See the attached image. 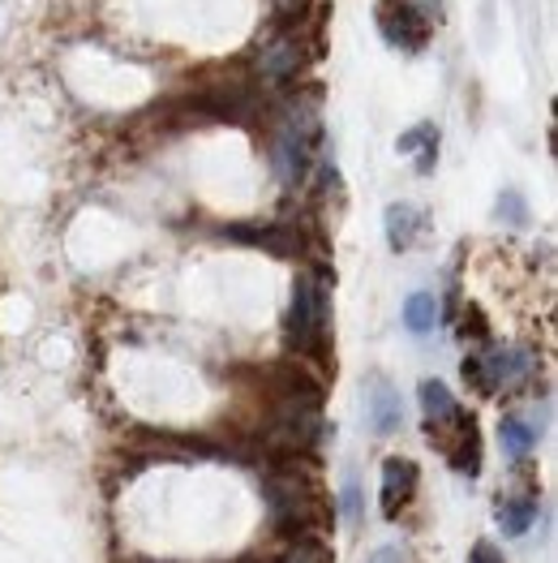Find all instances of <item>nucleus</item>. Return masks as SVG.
Returning a JSON list of instances; mask_svg holds the SVG:
<instances>
[{
  "label": "nucleus",
  "mask_w": 558,
  "mask_h": 563,
  "mask_svg": "<svg viewBox=\"0 0 558 563\" xmlns=\"http://www.w3.org/2000/svg\"><path fill=\"white\" fill-rule=\"evenodd\" d=\"M447 456V465L460 473V477H477L481 473V434H477V422L468 418V426L456 434V443L443 452Z\"/></svg>",
  "instance_id": "9b49d317"
},
{
  "label": "nucleus",
  "mask_w": 558,
  "mask_h": 563,
  "mask_svg": "<svg viewBox=\"0 0 558 563\" xmlns=\"http://www.w3.org/2000/svg\"><path fill=\"white\" fill-rule=\"evenodd\" d=\"M279 563H335V555H331L326 542L305 533V538H292V547L279 555Z\"/></svg>",
  "instance_id": "f3484780"
},
{
  "label": "nucleus",
  "mask_w": 558,
  "mask_h": 563,
  "mask_svg": "<svg viewBox=\"0 0 558 563\" xmlns=\"http://www.w3.org/2000/svg\"><path fill=\"white\" fill-rule=\"evenodd\" d=\"M465 383H472V391H477V396H494V391H490V378H486V366H481V357H465Z\"/></svg>",
  "instance_id": "a211bd4d"
},
{
  "label": "nucleus",
  "mask_w": 558,
  "mask_h": 563,
  "mask_svg": "<svg viewBox=\"0 0 558 563\" xmlns=\"http://www.w3.org/2000/svg\"><path fill=\"white\" fill-rule=\"evenodd\" d=\"M486 366V378H490V391H512L524 378L533 375V353L528 349H494L490 357H481Z\"/></svg>",
  "instance_id": "423d86ee"
},
{
  "label": "nucleus",
  "mask_w": 558,
  "mask_h": 563,
  "mask_svg": "<svg viewBox=\"0 0 558 563\" xmlns=\"http://www.w3.org/2000/svg\"><path fill=\"white\" fill-rule=\"evenodd\" d=\"M344 517H361V486H357V477L344 482Z\"/></svg>",
  "instance_id": "aec40b11"
},
{
  "label": "nucleus",
  "mask_w": 558,
  "mask_h": 563,
  "mask_svg": "<svg viewBox=\"0 0 558 563\" xmlns=\"http://www.w3.org/2000/svg\"><path fill=\"white\" fill-rule=\"evenodd\" d=\"M421 224H425V216H421L413 202H391V207H387V216H382V229H387V245H391L395 254L413 250V241L421 236Z\"/></svg>",
  "instance_id": "1a4fd4ad"
},
{
  "label": "nucleus",
  "mask_w": 558,
  "mask_h": 563,
  "mask_svg": "<svg viewBox=\"0 0 558 563\" xmlns=\"http://www.w3.org/2000/svg\"><path fill=\"white\" fill-rule=\"evenodd\" d=\"M305 4H310V0H276V9H279V13H283V18H297V22H301V13H305Z\"/></svg>",
  "instance_id": "5701e85b"
},
{
  "label": "nucleus",
  "mask_w": 558,
  "mask_h": 563,
  "mask_svg": "<svg viewBox=\"0 0 558 563\" xmlns=\"http://www.w3.org/2000/svg\"><path fill=\"white\" fill-rule=\"evenodd\" d=\"M366 418H370L373 434H395L404 426L400 391L387 378H370V387H366Z\"/></svg>",
  "instance_id": "0eeeda50"
},
{
  "label": "nucleus",
  "mask_w": 558,
  "mask_h": 563,
  "mask_svg": "<svg viewBox=\"0 0 558 563\" xmlns=\"http://www.w3.org/2000/svg\"><path fill=\"white\" fill-rule=\"evenodd\" d=\"M421 486V470L409 461V456H391L387 465H382V495H378V504H382V517L395 520L409 504H413V495H417Z\"/></svg>",
  "instance_id": "39448f33"
},
{
  "label": "nucleus",
  "mask_w": 558,
  "mask_h": 563,
  "mask_svg": "<svg viewBox=\"0 0 558 563\" xmlns=\"http://www.w3.org/2000/svg\"><path fill=\"white\" fill-rule=\"evenodd\" d=\"M421 409H425V422H443V418H451L460 405H456V396L447 391V383L425 378V383H421Z\"/></svg>",
  "instance_id": "dca6fc26"
},
{
  "label": "nucleus",
  "mask_w": 558,
  "mask_h": 563,
  "mask_svg": "<svg viewBox=\"0 0 558 563\" xmlns=\"http://www.w3.org/2000/svg\"><path fill=\"white\" fill-rule=\"evenodd\" d=\"M395 151H404V155L417 151V173H434V164H438V125L425 121V125H417V130L400 134Z\"/></svg>",
  "instance_id": "f8f14e48"
},
{
  "label": "nucleus",
  "mask_w": 558,
  "mask_h": 563,
  "mask_svg": "<svg viewBox=\"0 0 558 563\" xmlns=\"http://www.w3.org/2000/svg\"><path fill=\"white\" fill-rule=\"evenodd\" d=\"M314 142H319V121L310 112H297L288 121H279L276 142H271V159L283 186H301L310 164H314Z\"/></svg>",
  "instance_id": "f03ea898"
},
{
  "label": "nucleus",
  "mask_w": 558,
  "mask_h": 563,
  "mask_svg": "<svg viewBox=\"0 0 558 563\" xmlns=\"http://www.w3.org/2000/svg\"><path fill=\"white\" fill-rule=\"evenodd\" d=\"M434 323H438V297L434 292H413L404 301V328L413 335H425V331H434Z\"/></svg>",
  "instance_id": "2eb2a0df"
},
{
  "label": "nucleus",
  "mask_w": 558,
  "mask_h": 563,
  "mask_svg": "<svg viewBox=\"0 0 558 563\" xmlns=\"http://www.w3.org/2000/svg\"><path fill=\"white\" fill-rule=\"evenodd\" d=\"M468 563H507V560H503V555H499L490 542H477V547H472V560H468Z\"/></svg>",
  "instance_id": "412c9836"
},
{
  "label": "nucleus",
  "mask_w": 558,
  "mask_h": 563,
  "mask_svg": "<svg viewBox=\"0 0 558 563\" xmlns=\"http://www.w3.org/2000/svg\"><path fill=\"white\" fill-rule=\"evenodd\" d=\"M373 18H378L382 40L400 52H421L434 35V22H438L429 0H378Z\"/></svg>",
  "instance_id": "7ed1b4c3"
},
{
  "label": "nucleus",
  "mask_w": 558,
  "mask_h": 563,
  "mask_svg": "<svg viewBox=\"0 0 558 563\" xmlns=\"http://www.w3.org/2000/svg\"><path fill=\"white\" fill-rule=\"evenodd\" d=\"M537 520V499H528V495H520V499H503L499 504V529L503 533H512V538H520V533H528V525Z\"/></svg>",
  "instance_id": "4468645a"
},
{
  "label": "nucleus",
  "mask_w": 558,
  "mask_h": 563,
  "mask_svg": "<svg viewBox=\"0 0 558 563\" xmlns=\"http://www.w3.org/2000/svg\"><path fill=\"white\" fill-rule=\"evenodd\" d=\"M499 216H507L512 224H524V202H520V194H515V189H507V194L499 198Z\"/></svg>",
  "instance_id": "6ab92c4d"
},
{
  "label": "nucleus",
  "mask_w": 558,
  "mask_h": 563,
  "mask_svg": "<svg viewBox=\"0 0 558 563\" xmlns=\"http://www.w3.org/2000/svg\"><path fill=\"white\" fill-rule=\"evenodd\" d=\"M370 563H409V555L400 551V547H382V551H373Z\"/></svg>",
  "instance_id": "4be33fe9"
},
{
  "label": "nucleus",
  "mask_w": 558,
  "mask_h": 563,
  "mask_svg": "<svg viewBox=\"0 0 558 563\" xmlns=\"http://www.w3.org/2000/svg\"><path fill=\"white\" fill-rule=\"evenodd\" d=\"M267 391L276 396V405H301V409H323V383L310 375V371H301V366H292V362H279L271 366L267 375Z\"/></svg>",
  "instance_id": "20e7f679"
},
{
  "label": "nucleus",
  "mask_w": 558,
  "mask_h": 563,
  "mask_svg": "<svg viewBox=\"0 0 558 563\" xmlns=\"http://www.w3.org/2000/svg\"><path fill=\"white\" fill-rule=\"evenodd\" d=\"M288 340L301 357H310L319 366H335L331 362V328H326V292L314 276H297V284H292Z\"/></svg>",
  "instance_id": "f257e3e1"
},
{
  "label": "nucleus",
  "mask_w": 558,
  "mask_h": 563,
  "mask_svg": "<svg viewBox=\"0 0 558 563\" xmlns=\"http://www.w3.org/2000/svg\"><path fill=\"white\" fill-rule=\"evenodd\" d=\"M224 236H233L241 245H258V250H267L276 258H297V250H301V236L292 233V229H283V224H267V229H258V224H233V229H224Z\"/></svg>",
  "instance_id": "6e6552de"
},
{
  "label": "nucleus",
  "mask_w": 558,
  "mask_h": 563,
  "mask_svg": "<svg viewBox=\"0 0 558 563\" xmlns=\"http://www.w3.org/2000/svg\"><path fill=\"white\" fill-rule=\"evenodd\" d=\"M297 69H301V44H297V35L271 44L263 52V60H258V74H263L267 82H288Z\"/></svg>",
  "instance_id": "9d476101"
},
{
  "label": "nucleus",
  "mask_w": 558,
  "mask_h": 563,
  "mask_svg": "<svg viewBox=\"0 0 558 563\" xmlns=\"http://www.w3.org/2000/svg\"><path fill=\"white\" fill-rule=\"evenodd\" d=\"M499 439H503V452H507L512 461H524V456L537 448V426L528 422V418H520V413H507V418L499 422Z\"/></svg>",
  "instance_id": "ddd939ff"
}]
</instances>
